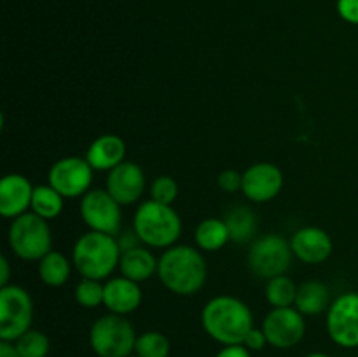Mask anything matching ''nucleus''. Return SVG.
<instances>
[{
    "mask_svg": "<svg viewBox=\"0 0 358 357\" xmlns=\"http://www.w3.org/2000/svg\"><path fill=\"white\" fill-rule=\"evenodd\" d=\"M201 326L220 345H243L254 329V315L245 301L234 296H217L203 307Z\"/></svg>",
    "mask_w": 358,
    "mask_h": 357,
    "instance_id": "f257e3e1",
    "label": "nucleus"
},
{
    "mask_svg": "<svg viewBox=\"0 0 358 357\" xmlns=\"http://www.w3.org/2000/svg\"><path fill=\"white\" fill-rule=\"evenodd\" d=\"M157 276L170 293L192 296L205 286L208 268L198 248L191 245H173L159 258Z\"/></svg>",
    "mask_w": 358,
    "mask_h": 357,
    "instance_id": "f03ea898",
    "label": "nucleus"
},
{
    "mask_svg": "<svg viewBox=\"0 0 358 357\" xmlns=\"http://www.w3.org/2000/svg\"><path fill=\"white\" fill-rule=\"evenodd\" d=\"M121 254L117 238L100 231H87L73 245L72 262L83 279L105 280L119 268Z\"/></svg>",
    "mask_w": 358,
    "mask_h": 357,
    "instance_id": "7ed1b4c3",
    "label": "nucleus"
},
{
    "mask_svg": "<svg viewBox=\"0 0 358 357\" xmlns=\"http://www.w3.org/2000/svg\"><path fill=\"white\" fill-rule=\"evenodd\" d=\"M133 230L142 244L152 248H170L182 234V219L171 205L147 200L136 209Z\"/></svg>",
    "mask_w": 358,
    "mask_h": 357,
    "instance_id": "20e7f679",
    "label": "nucleus"
},
{
    "mask_svg": "<svg viewBox=\"0 0 358 357\" xmlns=\"http://www.w3.org/2000/svg\"><path fill=\"white\" fill-rule=\"evenodd\" d=\"M7 240L10 251L23 261H41L52 248V234L48 220L34 212L13 219Z\"/></svg>",
    "mask_w": 358,
    "mask_h": 357,
    "instance_id": "39448f33",
    "label": "nucleus"
},
{
    "mask_svg": "<svg viewBox=\"0 0 358 357\" xmlns=\"http://www.w3.org/2000/svg\"><path fill=\"white\" fill-rule=\"evenodd\" d=\"M136 332L126 315H101L90 331V345L98 357H128L135 352Z\"/></svg>",
    "mask_w": 358,
    "mask_h": 357,
    "instance_id": "423d86ee",
    "label": "nucleus"
},
{
    "mask_svg": "<svg viewBox=\"0 0 358 357\" xmlns=\"http://www.w3.org/2000/svg\"><path fill=\"white\" fill-rule=\"evenodd\" d=\"M292 255L294 252L290 241L276 233H268L252 241L247 262L255 276L269 280L285 275L292 262Z\"/></svg>",
    "mask_w": 358,
    "mask_h": 357,
    "instance_id": "0eeeda50",
    "label": "nucleus"
},
{
    "mask_svg": "<svg viewBox=\"0 0 358 357\" xmlns=\"http://www.w3.org/2000/svg\"><path fill=\"white\" fill-rule=\"evenodd\" d=\"M34 301L21 286L0 287V340L16 342L31 329Z\"/></svg>",
    "mask_w": 358,
    "mask_h": 357,
    "instance_id": "6e6552de",
    "label": "nucleus"
},
{
    "mask_svg": "<svg viewBox=\"0 0 358 357\" xmlns=\"http://www.w3.org/2000/svg\"><path fill=\"white\" fill-rule=\"evenodd\" d=\"M80 217L91 231H100L115 237L121 233V205L107 189H90L80 198Z\"/></svg>",
    "mask_w": 358,
    "mask_h": 357,
    "instance_id": "1a4fd4ad",
    "label": "nucleus"
},
{
    "mask_svg": "<svg viewBox=\"0 0 358 357\" xmlns=\"http://www.w3.org/2000/svg\"><path fill=\"white\" fill-rule=\"evenodd\" d=\"M93 172L86 158L69 156L51 164L48 181L63 198H83L91 188Z\"/></svg>",
    "mask_w": 358,
    "mask_h": 357,
    "instance_id": "9d476101",
    "label": "nucleus"
},
{
    "mask_svg": "<svg viewBox=\"0 0 358 357\" xmlns=\"http://www.w3.org/2000/svg\"><path fill=\"white\" fill-rule=\"evenodd\" d=\"M262 331L268 345L287 350L303 342L306 335V321L296 307L273 308L262 322Z\"/></svg>",
    "mask_w": 358,
    "mask_h": 357,
    "instance_id": "9b49d317",
    "label": "nucleus"
},
{
    "mask_svg": "<svg viewBox=\"0 0 358 357\" xmlns=\"http://www.w3.org/2000/svg\"><path fill=\"white\" fill-rule=\"evenodd\" d=\"M329 338L343 349L358 346V293L336 298L327 310Z\"/></svg>",
    "mask_w": 358,
    "mask_h": 357,
    "instance_id": "f8f14e48",
    "label": "nucleus"
},
{
    "mask_svg": "<svg viewBox=\"0 0 358 357\" xmlns=\"http://www.w3.org/2000/svg\"><path fill=\"white\" fill-rule=\"evenodd\" d=\"M283 174L273 163H254L243 172L241 192L254 203L271 202L282 192Z\"/></svg>",
    "mask_w": 358,
    "mask_h": 357,
    "instance_id": "ddd939ff",
    "label": "nucleus"
},
{
    "mask_svg": "<svg viewBox=\"0 0 358 357\" xmlns=\"http://www.w3.org/2000/svg\"><path fill=\"white\" fill-rule=\"evenodd\" d=\"M105 189L121 206L138 202L145 189L143 170L133 161H122L121 164L108 172Z\"/></svg>",
    "mask_w": 358,
    "mask_h": 357,
    "instance_id": "4468645a",
    "label": "nucleus"
},
{
    "mask_svg": "<svg viewBox=\"0 0 358 357\" xmlns=\"http://www.w3.org/2000/svg\"><path fill=\"white\" fill-rule=\"evenodd\" d=\"M294 255L306 265H322L332 254V238L322 227H301L290 240Z\"/></svg>",
    "mask_w": 358,
    "mask_h": 357,
    "instance_id": "2eb2a0df",
    "label": "nucleus"
},
{
    "mask_svg": "<svg viewBox=\"0 0 358 357\" xmlns=\"http://www.w3.org/2000/svg\"><path fill=\"white\" fill-rule=\"evenodd\" d=\"M34 186L24 175L7 174L0 182V214L6 219H16L31 209Z\"/></svg>",
    "mask_w": 358,
    "mask_h": 357,
    "instance_id": "dca6fc26",
    "label": "nucleus"
},
{
    "mask_svg": "<svg viewBox=\"0 0 358 357\" xmlns=\"http://www.w3.org/2000/svg\"><path fill=\"white\" fill-rule=\"evenodd\" d=\"M142 289L138 282L126 279V276H114L105 282L103 304L110 314L129 315L138 310L142 304Z\"/></svg>",
    "mask_w": 358,
    "mask_h": 357,
    "instance_id": "f3484780",
    "label": "nucleus"
},
{
    "mask_svg": "<svg viewBox=\"0 0 358 357\" xmlns=\"http://www.w3.org/2000/svg\"><path fill=\"white\" fill-rule=\"evenodd\" d=\"M126 158V144L117 135H101L87 147L86 160L98 172H110Z\"/></svg>",
    "mask_w": 358,
    "mask_h": 357,
    "instance_id": "a211bd4d",
    "label": "nucleus"
},
{
    "mask_svg": "<svg viewBox=\"0 0 358 357\" xmlns=\"http://www.w3.org/2000/svg\"><path fill=\"white\" fill-rule=\"evenodd\" d=\"M157 265H159V259L149 248L136 247L128 252H122L119 270H121L122 276L142 284L154 276V273H157Z\"/></svg>",
    "mask_w": 358,
    "mask_h": 357,
    "instance_id": "6ab92c4d",
    "label": "nucleus"
},
{
    "mask_svg": "<svg viewBox=\"0 0 358 357\" xmlns=\"http://www.w3.org/2000/svg\"><path fill=\"white\" fill-rule=\"evenodd\" d=\"M294 307L304 315V317H313L322 314L331 307V294L329 287L318 280H308L303 282L297 289L296 304Z\"/></svg>",
    "mask_w": 358,
    "mask_h": 357,
    "instance_id": "aec40b11",
    "label": "nucleus"
},
{
    "mask_svg": "<svg viewBox=\"0 0 358 357\" xmlns=\"http://www.w3.org/2000/svg\"><path fill=\"white\" fill-rule=\"evenodd\" d=\"M231 240L229 230L224 219L219 217H208L198 224L194 233V241L201 251L217 252Z\"/></svg>",
    "mask_w": 358,
    "mask_h": 357,
    "instance_id": "412c9836",
    "label": "nucleus"
},
{
    "mask_svg": "<svg viewBox=\"0 0 358 357\" xmlns=\"http://www.w3.org/2000/svg\"><path fill=\"white\" fill-rule=\"evenodd\" d=\"M224 220H226L227 230H229L231 240L236 241V244H247V241H250L255 237L257 217H255V214L248 206H234V209H231L226 214Z\"/></svg>",
    "mask_w": 358,
    "mask_h": 357,
    "instance_id": "4be33fe9",
    "label": "nucleus"
},
{
    "mask_svg": "<svg viewBox=\"0 0 358 357\" xmlns=\"http://www.w3.org/2000/svg\"><path fill=\"white\" fill-rule=\"evenodd\" d=\"M38 276L49 287H62L70 279V261L62 252L51 251L38 261Z\"/></svg>",
    "mask_w": 358,
    "mask_h": 357,
    "instance_id": "5701e85b",
    "label": "nucleus"
},
{
    "mask_svg": "<svg viewBox=\"0 0 358 357\" xmlns=\"http://www.w3.org/2000/svg\"><path fill=\"white\" fill-rule=\"evenodd\" d=\"M63 196L52 186H35L31 196V212L41 216L42 219L51 220L62 214Z\"/></svg>",
    "mask_w": 358,
    "mask_h": 357,
    "instance_id": "b1692460",
    "label": "nucleus"
},
{
    "mask_svg": "<svg viewBox=\"0 0 358 357\" xmlns=\"http://www.w3.org/2000/svg\"><path fill=\"white\" fill-rule=\"evenodd\" d=\"M297 289H299V286H296V282L290 276H275V279H269L268 284H266V300L273 308L294 307Z\"/></svg>",
    "mask_w": 358,
    "mask_h": 357,
    "instance_id": "393cba45",
    "label": "nucleus"
},
{
    "mask_svg": "<svg viewBox=\"0 0 358 357\" xmlns=\"http://www.w3.org/2000/svg\"><path fill=\"white\" fill-rule=\"evenodd\" d=\"M170 340L159 331H145L136 336L135 356L138 357H168L170 356Z\"/></svg>",
    "mask_w": 358,
    "mask_h": 357,
    "instance_id": "a878e982",
    "label": "nucleus"
},
{
    "mask_svg": "<svg viewBox=\"0 0 358 357\" xmlns=\"http://www.w3.org/2000/svg\"><path fill=\"white\" fill-rule=\"evenodd\" d=\"M14 345L21 357H48L49 349H51L48 335L38 329H28L14 342Z\"/></svg>",
    "mask_w": 358,
    "mask_h": 357,
    "instance_id": "bb28decb",
    "label": "nucleus"
},
{
    "mask_svg": "<svg viewBox=\"0 0 358 357\" xmlns=\"http://www.w3.org/2000/svg\"><path fill=\"white\" fill-rule=\"evenodd\" d=\"M103 289L105 284L101 280L83 279L76 287V301L83 308H96L103 304Z\"/></svg>",
    "mask_w": 358,
    "mask_h": 357,
    "instance_id": "cd10ccee",
    "label": "nucleus"
},
{
    "mask_svg": "<svg viewBox=\"0 0 358 357\" xmlns=\"http://www.w3.org/2000/svg\"><path fill=\"white\" fill-rule=\"evenodd\" d=\"M150 196L154 202L163 203V205H171L178 196V184L170 175H159L150 186Z\"/></svg>",
    "mask_w": 358,
    "mask_h": 357,
    "instance_id": "c85d7f7f",
    "label": "nucleus"
},
{
    "mask_svg": "<svg viewBox=\"0 0 358 357\" xmlns=\"http://www.w3.org/2000/svg\"><path fill=\"white\" fill-rule=\"evenodd\" d=\"M219 188L222 189L224 192H236L241 191V186H243V174L236 170H224L219 174Z\"/></svg>",
    "mask_w": 358,
    "mask_h": 357,
    "instance_id": "c756f323",
    "label": "nucleus"
},
{
    "mask_svg": "<svg viewBox=\"0 0 358 357\" xmlns=\"http://www.w3.org/2000/svg\"><path fill=\"white\" fill-rule=\"evenodd\" d=\"M338 14L350 24H358V0H338Z\"/></svg>",
    "mask_w": 358,
    "mask_h": 357,
    "instance_id": "7c9ffc66",
    "label": "nucleus"
},
{
    "mask_svg": "<svg viewBox=\"0 0 358 357\" xmlns=\"http://www.w3.org/2000/svg\"><path fill=\"white\" fill-rule=\"evenodd\" d=\"M266 343H268V340H266V335H264V331H262V328L261 329L254 328L247 335V338H245L243 345L247 346V349L250 350V352H257V350L264 349Z\"/></svg>",
    "mask_w": 358,
    "mask_h": 357,
    "instance_id": "2f4dec72",
    "label": "nucleus"
},
{
    "mask_svg": "<svg viewBox=\"0 0 358 357\" xmlns=\"http://www.w3.org/2000/svg\"><path fill=\"white\" fill-rule=\"evenodd\" d=\"M117 244H119V248H121V252H128V251H131V248L140 247L142 240H140V237L136 234L135 230H128V231H122V233H119Z\"/></svg>",
    "mask_w": 358,
    "mask_h": 357,
    "instance_id": "473e14b6",
    "label": "nucleus"
},
{
    "mask_svg": "<svg viewBox=\"0 0 358 357\" xmlns=\"http://www.w3.org/2000/svg\"><path fill=\"white\" fill-rule=\"evenodd\" d=\"M215 357H252L245 345H224Z\"/></svg>",
    "mask_w": 358,
    "mask_h": 357,
    "instance_id": "72a5a7b5",
    "label": "nucleus"
},
{
    "mask_svg": "<svg viewBox=\"0 0 358 357\" xmlns=\"http://www.w3.org/2000/svg\"><path fill=\"white\" fill-rule=\"evenodd\" d=\"M9 276H10V265L9 259L6 255L0 258V287L9 286Z\"/></svg>",
    "mask_w": 358,
    "mask_h": 357,
    "instance_id": "f704fd0d",
    "label": "nucleus"
},
{
    "mask_svg": "<svg viewBox=\"0 0 358 357\" xmlns=\"http://www.w3.org/2000/svg\"><path fill=\"white\" fill-rule=\"evenodd\" d=\"M0 357H21V356L13 342H3V340H0Z\"/></svg>",
    "mask_w": 358,
    "mask_h": 357,
    "instance_id": "c9c22d12",
    "label": "nucleus"
},
{
    "mask_svg": "<svg viewBox=\"0 0 358 357\" xmlns=\"http://www.w3.org/2000/svg\"><path fill=\"white\" fill-rule=\"evenodd\" d=\"M304 357H331V356H329V354H324V352H311Z\"/></svg>",
    "mask_w": 358,
    "mask_h": 357,
    "instance_id": "e433bc0d",
    "label": "nucleus"
},
{
    "mask_svg": "<svg viewBox=\"0 0 358 357\" xmlns=\"http://www.w3.org/2000/svg\"><path fill=\"white\" fill-rule=\"evenodd\" d=\"M128 357H138V356H128Z\"/></svg>",
    "mask_w": 358,
    "mask_h": 357,
    "instance_id": "4c0bfd02",
    "label": "nucleus"
}]
</instances>
